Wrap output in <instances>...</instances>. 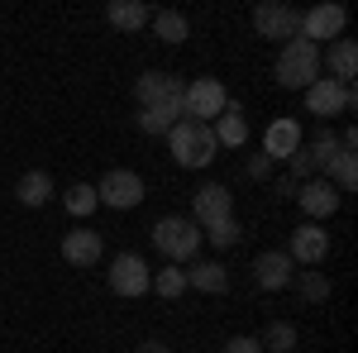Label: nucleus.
<instances>
[{"instance_id": "f257e3e1", "label": "nucleus", "mask_w": 358, "mask_h": 353, "mask_svg": "<svg viewBox=\"0 0 358 353\" xmlns=\"http://www.w3.org/2000/svg\"><path fill=\"white\" fill-rule=\"evenodd\" d=\"M167 143H172V158L177 167H210L215 163V153H220V143H215V129L210 124H196V120H177L172 129H167Z\"/></svg>"}, {"instance_id": "f03ea898", "label": "nucleus", "mask_w": 358, "mask_h": 353, "mask_svg": "<svg viewBox=\"0 0 358 353\" xmlns=\"http://www.w3.org/2000/svg\"><path fill=\"white\" fill-rule=\"evenodd\" d=\"M201 239H206V234H201V224H196L192 215H163L153 224V248L163 253L167 263H177V268L192 263L196 253H201Z\"/></svg>"}, {"instance_id": "7ed1b4c3", "label": "nucleus", "mask_w": 358, "mask_h": 353, "mask_svg": "<svg viewBox=\"0 0 358 353\" xmlns=\"http://www.w3.org/2000/svg\"><path fill=\"white\" fill-rule=\"evenodd\" d=\"M320 77H325V72H320V48L306 43L301 34L287 38L282 53H277V82L287 86V91H306V86L320 82Z\"/></svg>"}, {"instance_id": "20e7f679", "label": "nucleus", "mask_w": 358, "mask_h": 353, "mask_svg": "<svg viewBox=\"0 0 358 353\" xmlns=\"http://www.w3.org/2000/svg\"><path fill=\"white\" fill-rule=\"evenodd\" d=\"M224 106H229V91H224L220 77H196V82L182 86V120L210 124L224 115Z\"/></svg>"}, {"instance_id": "39448f33", "label": "nucleus", "mask_w": 358, "mask_h": 353, "mask_svg": "<svg viewBox=\"0 0 358 353\" xmlns=\"http://www.w3.org/2000/svg\"><path fill=\"white\" fill-rule=\"evenodd\" d=\"M106 282H110L115 296L124 301H138L148 287H153V272H148V263L138 258V253H115L110 268H106Z\"/></svg>"}, {"instance_id": "423d86ee", "label": "nucleus", "mask_w": 358, "mask_h": 353, "mask_svg": "<svg viewBox=\"0 0 358 353\" xmlns=\"http://www.w3.org/2000/svg\"><path fill=\"white\" fill-rule=\"evenodd\" d=\"M96 201L110 206V210H134L138 201H143V177L129 172V167H110L101 177V187H96Z\"/></svg>"}, {"instance_id": "0eeeda50", "label": "nucleus", "mask_w": 358, "mask_h": 353, "mask_svg": "<svg viewBox=\"0 0 358 353\" xmlns=\"http://www.w3.org/2000/svg\"><path fill=\"white\" fill-rule=\"evenodd\" d=\"M192 219L201 229H210V224H220V219H234V191L224 187V182L196 187L192 191Z\"/></svg>"}, {"instance_id": "6e6552de", "label": "nucleus", "mask_w": 358, "mask_h": 353, "mask_svg": "<svg viewBox=\"0 0 358 353\" xmlns=\"http://www.w3.org/2000/svg\"><path fill=\"white\" fill-rule=\"evenodd\" d=\"M354 86L344 82H330V77H320V82L306 86V110L315 115V120H330V115H349L354 110Z\"/></svg>"}, {"instance_id": "1a4fd4ad", "label": "nucleus", "mask_w": 358, "mask_h": 353, "mask_svg": "<svg viewBox=\"0 0 358 353\" xmlns=\"http://www.w3.org/2000/svg\"><path fill=\"white\" fill-rule=\"evenodd\" d=\"M344 24H349V10L325 0V5H310V10L301 15V38L320 48V43H334V38L344 34Z\"/></svg>"}, {"instance_id": "9d476101", "label": "nucleus", "mask_w": 358, "mask_h": 353, "mask_svg": "<svg viewBox=\"0 0 358 353\" xmlns=\"http://www.w3.org/2000/svg\"><path fill=\"white\" fill-rule=\"evenodd\" d=\"M253 29H258V38H296L301 34V10H292V5H282V0H263L258 10H253Z\"/></svg>"}, {"instance_id": "9b49d317", "label": "nucleus", "mask_w": 358, "mask_h": 353, "mask_svg": "<svg viewBox=\"0 0 358 353\" xmlns=\"http://www.w3.org/2000/svg\"><path fill=\"white\" fill-rule=\"evenodd\" d=\"M134 91H138V106L143 110H177L182 115V82L172 72H143Z\"/></svg>"}, {"instance_id": "f8f14e48", "label": "nucleus", "mask_w": 358, "mask_h": 353, "mask_svg": "<svg viewBox=\"0 0 358 353\" xmlns=\"http://www.w3.org/2000/svg\"><path fill=\"white\" fill-rule=\"evenodd\" d=\"M287 258L292 263H301V268H320L325 258H330V229H320V224H296L292 229V248H287Z\"/></svg>"}, {"instance_id": "ddd939ff", "label": "nucleus", "mask_w": 358, "mask_h": 353, "mask_svg": "<svg viewBox=\"0 0 358 353\" xmlns=\"http://www.w3.org/2000/svg\"><path fill=\"white\" fill-rule=\"evenodd\" d=\"M296 148H306V129L301 120H292V115H282V120H273L268 124V134H263V153L273 158V163H287Z\"/></svg>"}, {"instance_id": "4468645a", "label": "nucleus", "mask_w": 358, "mask_h": 353, "mask_svg": "<svg viewBox=\"0 0 358 353\" xmlns=\"http://www.w3.org/2000/svg\"><path fill=\"white\" fill-rule=\"evenodd\" d=\"M296 206H301V215L310 219V224H320V219H330L334 210H339V191H334L325 177H315V182H301Z\"/></svg>"}, {"instance_id": "2eb2a0df", "label": "nucleus", "mask_w": 358, "mask_h": 353, "mask_svg": "<svg viewBox=\"0 0 358 353\" xmlns=\"http://www.w3.org/2000/svg\"><path fill=\"white\" fill-rule=\"evenodd\" d=\"M101 253H106L101 229H67V234H62V258H67L72 268H96Z\"/></svg>"}, {"instance_id": "dca6fc26", "label": "nucleus", "mask_w": 358, "mask_h": 353, "mask_svg": "<svg viewBox=\"0 0 358 353\" xmlns=\"http://www.w3.org/2000/svg\"><path fill=\"white\" fill-rule=\"evenodd\" d=\"M253 282H258L263 291H282V287H292V258H287L282 248L258 253V258H253Z\"/></svg>"}, {"instance_id": "f3484780", "label": "nucleus", "mask_w": 358, "mask_h": 353, "mask_svg": "<svg viewBox=\"0 0 358 353\" xmlns=\"http://www.w3.org/2000/svg\"><path fill=\"white\" fill-rule=\"evenodd\" d=\"M320 72H330V82L354 86V72H358V43L354 38H334L330 53H320Z\"/></svg>"}, {"instance_id": "a211bd4d", "label": "nucleus", "mask_w": 358, "mask_h": 353, "mask_svg": "<svg viewBox=\"0 0 358 353\" xmlns=\"http://www.w3.org/2000/svg\"><path fill=\"white\" fill-rule=\"evenodd\" d=\"M206 291V296H220V291H229V268H220L215 258H192V268H187V291Z\"/></svg>"}, {"instance_id": "6ab92c4d", "label": "nucleus", "mask_w": 358, "mask_h": 353, "mask_svg": "<svg viewBox=\"0 0 358 353\" xmlns=\"http://www.w3.org/2000/svg\"><path fill=\"white\" fill-rule=\"evenodd\" d=\"M106 20H110V29H120V34H138V29L153 20V10H148L143 0H110V5H106Z\"/></svg>"}, {"instance_id": "aec40b11", "label": "nucleus", "mask_w": 358, "mask_h": 353, "mask_svg": "<svg viewBox=\"0 0 358 353\" xmlns=\"http://www.w3.org/2000/svg\"><path fill=\"white\" fill-rule=\"evenodd\" d=\"M148 24H153V34L163 38L167 48H182V43L192 38V20H187L182 10H153V20H148Z\"/></svg>"}, {"instance_id": "412c9836", "label": "nucleus", "mask_w": 358, "mask_h": 353, "mask_svg": "<svg viewBox=\"0 0 358 353\" xmlns=\"http://www.w3.org/2000/svg\"><path fill=\"white\" fill-rule=\"evenodd\" d=\"M210 129H215V143H220V148H239V143L248 138V120H244V110H239V101H229L224 115L210 124Z\"/></svg>"}, {"instance_id": "4be33fe9", "label": "nucleus", "mask_w": 358, "mask_h": 353, "mask_svg": "<svg viewBox=\"0 0 358 353\" xmlns=\"http://www.w3.org/2000/svg\"><path fill=\"white\" fill-rule=\"evenodd\" d=\"M15 196H20V206L38 210V206H48V201H53V177H48L43 167H34V172H24V177H20Z\"/></svg>"}, {"instance_id": "5701e85b", "label": "nucleus", "mask_w": 358, "mask_h": 353, "mask_svg": "<svg viewBox=\"0 0 358 353\" xmlns=\"http://www.w3.org/2000/svg\"><path fill=\"white\" fill-rule=\"evenodd\" d=\"M296 339H301V334H296V325H292V320H273V325L258 334L263 353H292V349H296Z\"/></svg>"}, {"instance_id": "b1692460", "label": "nucleus", "mask_w": 358, "mask_h": 353, "mask_svg": "<svg viewBox=\"0 0 358 353\" xmlns=\"http://www.w3.org/2000/svg\"><path fill=\"white\" fill-rule=\"evenodd\" d=\"M296 291H301L306 305H325L330 301V277L320 268H301V277H296Z\"/></svg>"}, {"instance_id": "393cba45", "label": "nucleus", "mask_w": 358, "mask_h": 353, "mask_svg": "<svg viewBox=\"0 0 358 353\" xmlns=\"http://www.w3.org/2000/svg\"><path fill=\"white\" fill-rule=\"evenodd\" d=\"M325 172H330L325 182H330L334 191H354L358 187V153H334V163L325 167Z\"/></svg>"}, {"instance_id": "a878e982", "label": "nucleus", "mask_w": 358, "mask_h": 353, "mask_svg": "<svg viewBox=\"0 0 358 353\" xmlns=\"http://www.w3.org/2000/svg\"><path fill=\"white\" fill-rule=\"evenodd\" d=\"M148 291H158L163 301H177L182 291H187V268H177V263H167V268L153 272V287Z\"/></svg>"}, {"instance_id": "bb28decb", "label": "nucleus", "mask_w": 358, "mask_h": 353, "mask_svg": "<svg viewBox=\"0 0 358 353\" xmlns=\"http://www.w3.org/2000/svg\"><path fill=\"white\" fill-rule=\"evenodd\" d=\"M62 206H67V215H77V219H86L101 201H96V187L91 182H77V187H67L62 191Z\"/></svg>"}, {"instance_id": "cd10ccee", "label": "nucleus", "mask_w": 358, "mask_h": 353, "mask_svg": "<svg viewBox=\"0 0 358 353\" xmlns=\"http://www.w3.org/2000/svg\"><path fill=\"white\" fill-rule=\"evenodd\" d=\"M310 153H315L320 172H325V167L334 163V153H344V148H339V134H334L330 124H320V129H315V138H310Z\"/></svg>"}, {"instance_id": "c85d7f7f", "label": "nucleus", "mask_w": 358, "mask_h": 353, "mask_svg": "<svg viewBox=\"0 0 358 353\" xmlns=\"http://www.w3.org/2000/svg\"><path fill=\"white\" fill-rule=\"evenodd\" d=\"M206 239L215 248H234L239 239H244V229H239V219H220V224H210V229H201Z\"/></svg>"}, {"instance_id": "c756f323", "label": "nucleus", "mask_w": 358, "mask_h": 353, "mask_svg": "<svg viewBox=\"0 0 358 353\" xmlns=\"http://www.w3.org/2000/svg\"><path fill=\"white\" fill-rule=\"evenodd\" d=\"M172 124H177V110H143L138 115V129L143 134H167Z\"/></svg>"}, {"instance_id": "7c9ffc66", "label": "nucleus", "mask_w": 358, "mask_h": 353, "mask_svg": "<svg viewBox=\"0 0 358 353\" xmlns=\"http://www.w3.org/2000/svg\"><path fill=\"white\" fill-rule=\"evenodd\" d=\"M287 163H292V177H296V182H315V177H320V163H315L310 148H296Z\"/></svg>"}, {"instance_id": "2f4dec72", "label": "nucleus", "mask_w": 358, "mask_h": 353, "mask_svg": "<svg viewBox=\"0 0 358 353\" xmlns=\"http://www.w3.org/2000/svg\"><path fill=\"white\" fill-rule=\"evenodd\" d=\"M273 158H268V153H253V158H248V177H253V182H273Z\"/></svg>"}, {"instance_id": "473e14b6", "label": "nucleus", "mask_w": 358, "mask_h": 353, "mask_svg": "<svg viewBox=\"0 0 358 353\" xmlns=\"http://www.w3.org/2000/svg\"><path fill=\"white\" fill-rule=\"evenodd\" d=\"M220 353H263V344H258V334H234Z\"/></svg>"}, {"instance_id": "72a5a7b5", "label": "nucleus", "mask_w": 358, "mask_h": 353, "mask_svg": "<svg viewBox=\"0 0 358 353\" xmlns=\"http://www.w3.org/2000/svg\"><path fill=\"white\" fill-rule=\"evenodd\" d=\"M273 191H277V196H296V191H301V182H296V177H277Z\"/></svg>"}, {"instance_id": "f704fd0d", "label": "nucleus", "mask_w": 358, "mask_h": 353, "mask_svg": "<svg viewBox=\"0 0 358 353\" xmlns=\"http://www.w3.org/2000/svg\"><path fill=\"white\" fill-rule=\"evenodd\" d=\"M138 353H172V349H167L163 339H143V344H138Z\"/></svg>"}]
</instances>
